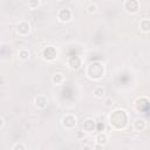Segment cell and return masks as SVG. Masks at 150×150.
<instances>
[{
    "instance_id": "obj_4",
    "label": "cell",
    "mask_w": 150,
    "mask_h": 150,
    "mask_svg": "<svg viewBox=\"0 0 150 150\" xmlns=\"http://www.w3.org/2000/svg\"><path fill=\"white\" fill-rule=\"evenodd\" d=\"M61 124L67 130H73L77 125V117L74 114H66L61 118Z\"/></svg>"
},
{
    "instance_id": "obj_16",
    "label": "cell",
    "mask_w": 150,
    "mask_h": 150,
    "mask_svg": "<svg viewBox=\"0 0 150 150\" xmlns=\"http://www.w3.org/2000/svg\"><path fill=\"white\" fill-rule=\"evenodd\" d=\"M138 27H139V30L142 32V33H149L150 32V20L148 19V18H144V19H142L141 21H139V23H138Z\"/></svg>"
},
{
    "instance_id": "obj_8",
    "label": "cell",
    "mask_w": 150,
    "mask_h": 150,
    "mask_svg": "<svg viewBox=\"0 0 150 150\" xmlns=\"http://www.w3.org/2000/svg\"><path fill=\"white\" fill-rule=\"evenodd\" d=\"M83 64V60L81 56H77V55H74V56H69L68 60H67V66L69 69L71 70H77L82 67Z\"/></svg>"
},
{
    "instance_id": "obj_9",
    "label": "cell",
    "mask_w": 150,
    "mask_h": 150,
    "mask_svg": "<svg viewBox=\"0 0 150 150\" xmlns=\"http://www.w3.org/2000/svg\"><path fill=\"white\" fill-rule=\"evenodd\" d=\"M108 141H109V137L105 132H98L96 134L95 136V146L94 149H102L104 148L107 144H108Z\"/></svg>"
},
{
    "instance_id": "obj_1",
    "label": "cell",
    "mask_w": 150,
    "mask_h": 150,
    "mask_svg": "<svg viewBox=\"0 0 150 150\" xmlns=\"http://www.w3.org/2000/svg\"><path fill=\"white\" fill-rule=\"evenodd\" d=\"M108 122L114 130H124L130 122L129 112L122 108L114 109L108 116Z\"/></svg>"
},
{
    "instance_id": "obj_18",
    "label": "cell",
    "mask_w": 150,
    "mask_h": 150,
    "mask_svg": "<svg viewBox=\"0 0 150 150\" xmlns=\"http://www.w3.org/2000/svg\"><path fill=\"white\" fill-rule=\"evenodd\" d=\"M27 6L30 11H34V9H36L41 6V0H28Z\"/></svg>"
},
{
    "instance_id": "obj_6",
    "label": "cell",
    "mask_w": 150,
    "mask_h": 150,
    "mask_svg": "<svg viewBox=\"0 0 150 150\" xmlns=\"http://www.w3.org/2000/svg\"><path fill=\"white\" fill-rule=\"evenodd\" d=\"M57 55H59V52H57L56 47H54V46H47L42 50V59L48 62L55 61L57 59Z\"/></svg>"
},
{
    "instance_id": "obj_20",
    "label": "cell",
    "mask_w": 150,
    "mask_h": 150,
    "mask_svg": "<svg viewBox=\"0 0 150 150\" xmlns=\"http://www.w3.org/2000/svg\"><path fill=\"white\" fill-rule=\"evenodd\" d=\"M12 150H26V145L23 143H15L11 148Z\"/></svg>"
},
{
    "instance_id": "obj_12",
    "label": "cell",
    "mask_w": 150,
    "mask_h": 150,
    "mask_svg": "<svg viewBox=\"0 0 150 150\" xmlns=\"http://www.w3.org/2000/svg\"><path fill=\"white\" fill-rule=\"evenodd\" d=\"M132 128L136 132H141V131H144L145 128H146V120L142 118V117H137L132 122Z\"/></svg>"
},
{
    "instance_id": "obj_13",
    "label": "cell",
    "mask_w": 150,
    "mask_h": 150,
    "mask_svg": "<svg viewBox=\"0 0 150 150\" xmlns=\"http://www.w3.org/2000/svg\"><path fill=\"white\" fill-rule=\"evenodd\" d=\"M82 128H83V131L84 132H88V134L93 132L95 130V128H96L95 120H93V118H86L83 121V123H82Z\"/></svg>"
},
{
    "instance_id": "obj_11",
    "label": "cell",
    "mask_w": 150,
    "mask_h": 150,
    "mask_svg": "<svg viewBox=\"0 0 150 150\" xmlns=\"http://www.w3.org/2000/svg\"><path fill=\"white\" fill-rule=\"evenodd\" d=\"M48 97L43 94H39L34 97V104L38 109H46L48 107Z\"/></svg>"
},
{
    "instance_id": "obj_3",
    "label": "cell",
    "mask_w": 150,
    "mask_h": 150,
    "mask_svg": "<svg viewBox=\"0 0 150 150\" xmlns=\"http://www.w3.org/2000/svg\"><path fill=\"white\" fill-rule=\"evenodd\" d=\"M15 30H16L19 36H22V38L28 36L30 34V32H32V25L27 20H21V21H19L16 23Z\"/></svg>"
},
{
    "instance_id": "obj_22",
    "label": "cell",
    "mask_w": 150,
    "mask_h": 150,
    "mask_svg": "<svg viewBox=\"0 0 150 150\" xmlns=\"http://www.w3.org/2000/svg\"><path fill=\"white\" fill-rule=\"evenodd\" d=\"M4 125H5V120H4L2 116H0V129H1Z\"/></svg>"
},
{
    "instance_id": "obj_10",
    "label": "cell",
    "mask_w": 150,
    "mask_h": 150,
    "mask_svg": "<svg viewBox=\"0 0 150 150\" xmlns=\"http://www.w3.org/2000/svg\"><path fill=\"white\" fill-rule=\"evenodd\" d=\"M56 16H57V20L60 21V22H69L70 20H71V18H73V12L69 9V8H61V9H59L57 11V14H56Z\"/></svg>"
},
{
    "instance_id": "obj_19",
    "label": "cell",
    "mask_w": 150,
    "mask_h": 150,
    "mask_svg": "<svg viewBox=\"0 0 150 150\" xmlns=\"http://www.w3.org/2000/svg\"><path fill=\"white\" fill-rule=\"evenodd\" d=\"M86 9H87V12H88L89 14H95V13L97 12L98 7H97V5H96L95 2H90L89 5H87Z\"/></svg>"
},
{
    "instance_id": "obj_21",
    "label": "cell",
    "mask_w": 150,
    "mask_h": 150,
    "mask_svg": "<svg viewBox=\"0 0 150 150\" xmlns=\"http://www.w3.org/2000/svg\"><path fill=\"white\" fill-rule=\"evenodd\" d=\"M111 104H114V101L111 98H107L105 100V105H111Z\"/></svg>"
},
{
    "instance_id": "obj_17",
    "label": "cell",
    "mask_w": 150,
    "mask_h": 150,
    "mask_svg": "<svg viewBox=\"0 0 150 150\" xmlns=\"http://www.w3.org/2000/svg\"><path fill=\"white\" fill-rule=\"evenodd\" d=\"M93 93H94V96H95L96 98H103V97L105 96V89H104L102 86H96V87L94 88Z\"/></svg>"
},
{
    "instance_id": "obj_5",
    "label": "cell",
    "mask_w": 150,
    "mask_h": 150,
    "mask_svg": "<svg viewBox=\"0 0 150 150\" xmlns=\"http://www.w3.org/2000/svg\"><path fill=\"white\" fill-rule=\"evenodd\" d=\"M134 108L137 112H145L149 109V98L146 96H138L134 101Z\"/></svg>"
},
{
    "instance_id": "obj_2",
    "label": "cell",
    "mask_w": 150,
    "mask_h": 150,
    "mask_svg": "<svg viewBox=\"0 0 150 150\" xmlns=\"http://www.w3.org/2000/svg\"><path fill=\"white\" fill-rule=\"evenodd\" d=\"M86 76L91 81H101L105 76V64L102 61L95 60L86 66Z\"/></svg>"
},
{
    "instance_id": "obj_23",
    "label": "cell",
    "mask_w": 150,
    "mask_h": 150,
    "mask_svg": "<svg viewBox=\"0 0 150 150\" xmlns=\"http://www.w3.org/2000/svg\"><path fill=\"white\" fill-rule=\"evenodd\" d=\"M59 1H62V0H59Z\"/></svg>"
},
{
    "instance_id": "obj_14",
    "label": "cell",
    "mask_w": 150,
    "mask_h": 150,
    "mask_svg": "<svg viewBox=\"0 0 150 150\" xmlns=\"http://www.w3.org/2000/svg\"><path fill=\"white\" fill-rule=\"evenodd\" d=\"M50 81H52V83H53L54 86H62V84L64 83V81H66L64 74L61 73V71H56V73H54V74L52 75Z\"/></svg>"
},
{
    "instance_id": "obj_7",
    "label": "cell",
    "mask_w": 150,
    "mask_h": 150,
    "mask_svg": "<svg viewBox=\"0 0 150 150\" xmlns=\"http://www.w3.org/2000/svg\"><path fill=\"white\" fill-rule=\"evenodd\" d=\"M123 8L128 14H136L141 8L139 0H124Z\"/></svg>"
},
{
    "instance_id": "obj_15",
    "label": "cell",
    "mask_w": 150,
    "mask_h": 150,
    "mask_svg": "<svg viewBox=\"0 0 150 150\" xmlns=\"http://www.w3.org/2000/svg\"><path fill=\"white\" fill-rule=\"evenodd\" d=\"M18 57H19V60L22 61V62L28 61V60L30 59V52H29V49H28V48H25V47L20 48L19 52H18Z\"/></svg>"
}]
</instances>
